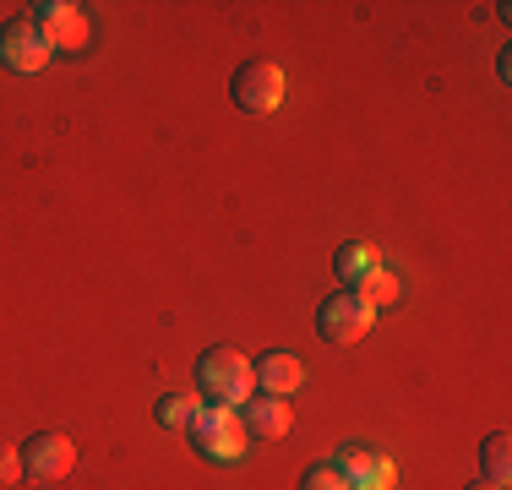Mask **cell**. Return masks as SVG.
<instances>
[{
	"instance_id": "17",
	"label": "cell",
	"mask_w": 512,
	"mask_h": 490,
	"mask_svg": "<svg viewBox=\"0 0 512 490\" xmlns=\"http://www.w3.org/2000/svg\"><path fill=\"white\" fill-rule=\"evenodd\" d=\"M469 490H507V485H491V480H474Z\"/></svg>"
},
{
	"instance_id": "10",
	"label": "cell",
	"mask_w": 512,
	"mask_h": 490,
	"mask_svg": "<svg viewBox=\"0 0 512 490\" xmlns=\"http://www.w3.org/2000/svg\"><path fill=\"white\" fill-rule=\"evenodd\" d=\"M240 425H246V436H262V441H278V436H289V403L284 398H246L240 403Z\"/></svg>"
},
{
	"instance_id": "2",
	"label": "cell",
	"mask_w": 512,
	"mask_h": 490,
	"mask_svg": "<svg viewBox=\"0 0 512 490\" xmlns=\"http://www.w3.org/2000/svg\"><path fill=\"white\" fill-rule=\"evenodd\" d=\"M371 322H376V311L355 289H338V294H327V300L316 305V333H322V343H333V349L360 343L365 333H371Z\"/></svg>"
},
{
	"instance_id": "11",
	"label": "cell",
	"mask_w": 512,
	"mask_h": 490,
	"mask_svg": "<svg viewBox=\"0 0 512 490\" xmlns=\"http://www.w3.org/2000/svg\"><path fill=\"white\" fill-rule=\"evenodd\" d=\"M333 267H338V278H344V289H355L371 267H382L376 262V251L365 240H349V245H338V256H333Z\"/></svg>"
},
{
	"instance_id": "14",
	"label": "cell",
	"mask_w": 512,
	"mask_h": 490,
	"mask_svg": "<svg viewBox=\"0 0 512 490\" xmlns=\"http://www.w3.org/2000/svg\"><path fill=\"white\" fill-rule=\"evenodd\" d=\"M480 458H485V480H491V485H507V469H512V441H507V431H491V436H485Z\"/></svg>"
},
{
	"instance_id": "9",
	"label": "cell",
	"mask_w": 512,
	"mask_h": 490,
	"mask_svg": "<svg viewBox=\"0 0 512 490\" xmlns=\"http://www.w3.org/2000/svg\"><path fill=\"white\" fill-rule=\"evenodd\" d=\"M251 376L267 398H289V392L300 387V376H306V365H300V354L273 349V354H262V365H251Z\"/></svg>"
},
{
	"instance_id": "8",
	"label": "cell",
	"mask_w": 512,
	"mask_h": 490,
	"mask_svg": "<svg viewBox=\"0 0 512 490\" xmlns=\"http://www.w3.org/2000/svg\"><path fill=\"white\" fill-rule=\"evenodd\" d=\"M333 469L349 480V490H393L398 485L393 458H382V452H371V447H338Z\"/></svg>"
},
{
	"instance_id": "5",
	"label": "cell",
	"mask_w": 512,
	"mask_h": 490,
	"mask_svg": "<svg viewBox=\"0 0 512 490\" xmlns=\"http://www.w3.org/2000/svg\"><path fill=\"white\" fill-rule=\"evenodd\" d=\"M33 28L44 33V44L50 49H88V11L82 6H71V0H39L33 6Z\"/></svg>"
},
{
	"instance_id": "15",
	"label": "cell",
	"mask_w": 512,
	"mask_h": 490,
	"mask_svg": "<svg viewBox=\"0 0 512 490\" xmlns=\"http://www.w3.org/2000/svg\"><path fill=\"white\" fill-rule=\"evenodd\" d=\"M300 490H349V480L333 469V463H311V469L300 474Z\"/></svg>"
},
{
	"instance_id": "13",
	"label": "cell",
	"mask_w": 512,
	"mask_h": 490,
	"mask_svg": "<svg viewBox=\"0 0 512 490\" xmlns=\"http://www.w3.org/2000/svg\"><path fill=\"white\" fill-rule=\"evenodd\" d=\"M355 294H360L365 305H371V311H382V305L398 300V278L387 273V267H371V273H365L360 284H355Z\"/></svg>"
},
{
	"instance_id": "4",
	"label": "cell",
	"mask_w": 512,
	"mask_h": 490,
	"mask_svg": "<svg viewBox=\"0 0 512 490\" xmlns=\"http://www.w3.org/2000/svg\"><path fill=\"white\" fill-rule=\"evenodd\" d=\"M229 98H235V109H246V115H273V109L284 104V71H278L273 60H246V66L235 71V82H229Z\"/></svg>"
},
{
	"instance_id": "16",
	"label": "cell",
	"mask_w": 512,
	"mask_h": 490,
	"mask_svg": "<svg viewBox=\"0 0 512 490\" xmlns=\"http://www.w3.org/2000/svg\"><path fill=\"white\" fill-rule=\"evenodd\" d=\"M22 480V452L0 441V485H17Z\"/></svg>"
},
{
	"instance_id": "12",
	"label": "cell",
	"mask_w": 512,
	"mask_h": 490,
	"mask_svg": "<svg viewBox=\"0 0 512 490\" xmlns=\"http://www.w3.org/2000/svg\"><path fill=\"white\" fill-rule=\"evenodd\" d=\"M153 420L164 425V431H191V420H197V398H186V392H169V398H158Z\"/></svg>"
},
{
	"instance_id": "6",
	"label": "cell",
	"mask_w": 512,
	"mask_h": 490,
	"mask_svg": "<svg viewBox=\"0 0 512 490\" xmlns=\"http://www.w3.org/2000/svg\"><path fill=\"white\" fill-rule=\"evenodd\" d=\"M0 66L22 71V77L50 66V44H44V33L33 28L28 17H11L6 28H0Z\"/></svg>"
},
{
	"instance_id": "1",
	"label": "cell",
	"mask_w": 512,
	"mask_h": 490,
	"mask_svg": "<svg viewBox=\"0 0 512 490\" xmlns=\"http://www.w3.org/2000/svg\"><path fill=\"white\" fill-rule=\"evenodd\" d=\"M197 387H202L207 403H218V409H240L256 392L251 360L240 349H207L197 360Z\"/></svg>"
},
{
	"instance_id": "3",
	"label": "cell",
	"mask_w": 512,
	"mask_h": 490,
	"mask_svg": "<svg viewBox=\"0 0 512 490\" xmlns=\"http://www.w3.org/2000/svg\"><path fill=\"white\" fill-rule=\"evenodd\" d=\"M191 441H197L202 458L235 463L240 452H246V425H240L235 409H218V403H207V409H197V420H191Z\"/></svg>"
},
{
	"instance_id": "7",
	"label": "cell",
	"mask_w": 512,
	"mask_h": 490,
	"mask_svg": "<svg viewBox=\"0 0 512 490\" xmlns=\"http://www.w3.org/2000/svg\"><path fill=\"white\" fill-rule=\"evenodd\" d=\"M17 452H22V474H28V480H60V474H71V463H77V447L60 431L28 436Z\"/></svg>"
}]
</instances>
